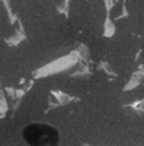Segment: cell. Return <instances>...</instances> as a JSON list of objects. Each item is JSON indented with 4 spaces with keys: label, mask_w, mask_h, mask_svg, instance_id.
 I'll return each instance as SVG.
<instances>
[{
    "label": "cell",
    "mask_w": 144,
    "mask_h": 146,
    "mask_svg": "<svg viewBox=\"0 0 144 146\" xmlns=\"http://www.w3.org/2000/svg\"><path fill=\"white\" fill-rule=\"evenodd\" d=\"M23 139L29 146H57L58 131L53 126L35 123L23 129Z\"/></svg>",
    "instance_id": "1"
}]
</instances>
